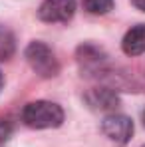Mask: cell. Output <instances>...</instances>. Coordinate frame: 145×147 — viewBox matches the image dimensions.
I'll use <instances>...</instances> for the list:
<instances>
[{"instance_id":"cell-1","label":"cell","mask_w":145,"mask_h":147,"mask_svg":"<svg viewBox=\"0 0 145 147\" xmlns=\"http://www.w3.org/2000/svg\"><path fill=\"white\" fill-rule=\"evenodd\" d=\"M22 119L28 127L34 129H48V127H58L64 121V111L58 103L54 101H32L22 109Z\"/></svg>"},{"instance_id":"cell-2","label":"cell","mask_w":145,"mask_h":147,"mask_svg":"<svg viewBox=\"0 0 145 147\" xmlns=\"http://www.w3.org/2000/svg\"><path fill=\"white\" fill-rule=\"evenodd\" d=\"M26 62L40 78H54L60 72L58 58L44 42H32L26 48Z\"/></svg>"},{"instance_id":"cell-3","label":"cell","mask_w":145,"mask_h":147,"mask_svg":"<svg viewBox=\"0 0 145 147\" xmlns=\"http://www.w3.org/2000/svg\"><path fill=\"white\" fill-rule=\"evenodd\" d=\"M101 131L105 137H109L115 143H127L133 135V121L127 115L111 113L101 121Z\"/></svg>"},{"instance_id":"cell-4","label":"cell","mask_w":145,"mask_h":147,"mask_svg":"<svg viewBox=\"0 0 145 147\" xmlns=\"http://www.w3.org/2000/svg\"><path fill=\"white\" fill-rule=\"evenodd\" d=\"M76 12V0H44L38 16L44 22H68Z\"/></svg>"},{"instance_id":"cell-5","label":"cell","mask_w":145,"mask_h":147,"mask_svg":"<svg viewBox=\"0 0 145 147\" xmlns=\"http://www.w3.org/2000/svg\"><path fill=\"white\" fill-rule=\"evenodd\" d=\"M121 48L127 56H139L145 52V24H137L123 36Z\"/></svg>"},{"instance_id":"cell-6","label":"cell","mask_w":145,"mask_h":147,"mask_svg":"<svg viewBox=\"0 0 145 147\" xmlns=\"http://www.w3.org/2000/svg\"><path fill=\"white\" fill-rule=\"evenodd\" d=\"M88 101H90V105H94L96 109H113V107H117V103H119L117 96H115L111 90H107V88L94 90V92L88 96Z\"/></svg>"},{"instance_id":"cell-7","label":"cell","mask_w":145,"mask_h":147,"mask_svg":"<svg viewBox=\"0 0 145 147\" xmlns=\"http://www.w3.org/2000/svg\"><path fill=\"white\" fill-rule=\"evenodd\" d=\"M14 50H16V44H14L12 32L0 26V62L8 60V58L14 54Z\"/></svg>"},{"instance_id":"cell-8","label":"cell","mask_w":145,"mask_h":147,"mask_svg":"<svg viewBox=\"0 0 145 147\" xmlns=\"http://www.w3.org/2000/svg\"><path fill=\"white\" fill-rule=\"evenodd\" d=\"M84 8L90 14H107L113 8V0H84Z\"/></svg>"},{"instance_id":"cell-9","label":"cell","mask_w":145,"mask_h":147,"mask_svg":"<svg viewBox=\"0 0 145 147\" xmlns=\"http://www.w3.org/2000/svg\"><path fill=\"white\" fill-rule=\"evenodd\" d=\"M10 133H12V127H10V123L4 121V119H0V147L6 143V139L10 137Z\"/></svg>"},{"instance_id":"cell-10","label":"cell","mask_w":145,"mask_h":147,"mask_svg":"<svg viewBox=\"0 0 145 147\" xmlns=\"http://www.w3.org/2000/svg\"><path fill=\"white\" fill-rule=\"evenodd\" d=\"M131 2H133L135 8H139V10H143V12H145V0H131Z\"/></svg>"},{"instance_id":"cell-11","label":"cell","mask_w":145,"mask_h":147,"mask_svg":"<svg viewBox=\"0 0 145 147\" xmlns=\"http://www.w3.org/2000/svg\"><path fill=\"white\" fill-rule=\"evenodd\" d=\"M2 86H4V78H2V74H0V90H2Z\"/></svg>"},{"instance_id":"cell-12","label":"cell","mask_w":145,"mask_h":147,"mask_svg":"<svg viewBox=\"0 0 145 147\" xmlns=\"http://www.w3.org/2000/svg\"><path fill=\"white\" fill-rule=\"evenodd\" d=\"M143 123H145V111H143Z\"/></svg>"}]
</instances>
